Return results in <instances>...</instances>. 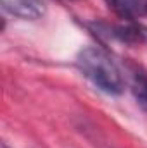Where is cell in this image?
Returning <instances> with one entry per match:
<instances>
[{
	"instance_id": "obj_4",
	"label": "cell",
	"mask_w": 147,
	"mask_h": 148,
	"mask_svg": "<svg viewBox=\"0 0 147 148\" xmlns=\"http://www.w3.org/2000/svg\"><path fill=\"white\" fill-rule=\"evenodd\" d=\"M106 3L125 21H133L147 14V0H106Z\"/></svg>"
},
{
	"instance_id": "obj_5",
	"label": "cell",
	"mask_w": 147,
	"mask_h": 148,
	"mask_svg": "<svg viewBox=\"0 0 147 148\" xmlns=\"http://www.w3.org/2000/svg\"><path fill=\"white\" fill-rule=\"evenodd\" d=\"M132 93L137 103L147 110V71L137 69L132 76Z\"/></svg>"
},
{
	"instance_id": "obj_3",
	"label": "cell",
	"mask_w": 147,
	"mask_h": 148,
	"mask_svg": "<svg viewBox=\"0 0 147 148\" xmlns=\"http://www.w3.org/2000/svg\"><path fill=\"white\" fill-rule=\"evenodd\" d=\"M109 36L116 38L123 43H146L147 41V28L137 24L135 21H126L109 29Z\"/></svg>"
},
{
	"instance_id": "obj_1",
	"label": "cell",
	"mask_w": 147,
	"mask_h": 148,
	"mask_svg": "<svg viewBox=\"0 0 147 148\" xmlns=\"http://www.w3.org/2000/svg\"><path fill=\"white\" fill-rule=\"evenodd\" d=\"M76 66L94 86L109 95H119L125 88L116 62L99 47H85L76 57Z\"/></svg>"
},
{
	"instance_id": "obj_2",
	"label": "cell",
	"mask_w": 147,
	"mask_h": 148,
	"mask_svg": "<svg viewBox=\"0 0 147 148\" xmlns=\"http://www.w3.org/2000/svg\"><path fill=\"white\" fill-rule=\"evenodd\" d=\"M0 3L7 14L24 21H37L47 12L43 0H0Z\"/></svg>"
},
{
	"instance_id": "obj_6",
	"label": "cell",
	"mask_w": 147,
	"mask_h": 148,
	"mask_svg": "<svg viewBox=\"0 0 147 148\" xmlns=\"http://www.w3.org/2000/svg\"><path fill=\"white\" fill-rule=\"evenodd\" d=\"M2 148H9V145L7 143H2Z\"/></svg>"
}]
</instances>
